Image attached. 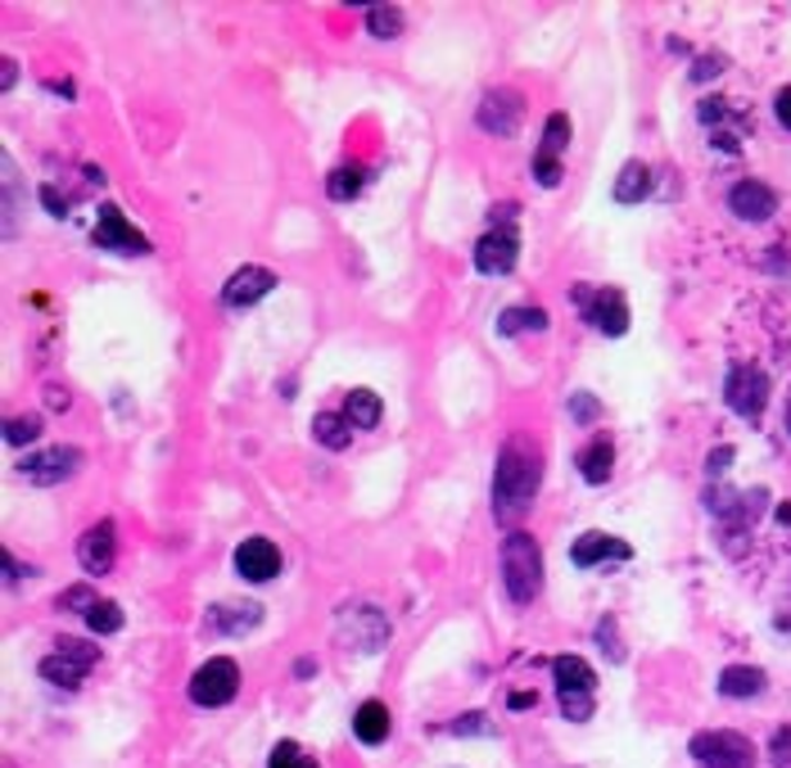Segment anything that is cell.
Here are the masks:
<instances>
[{
    "label": "cell",
    "mask_w": 791,
    "mask_h": 768,
    "mask_svg": "<svg viewBox=\"0 0 791 768\" xmlns=\"http://www.w3.org/2000/svg\"><path fill=\"white\" fill-rule=\"evenodd\" d=\"M41 203L50 208L54 218H63V213H69V199H59V190H54V186H41Z\"/></svg>",
    "instance_id": "obj_41"
},
{
    "label": "cell",
    "mask_w": 791,
    "mask_h": 768,
    "mask_svg": "<svg viewBox=\"0 0 791 768\" xmlns=\"http://www.w3.org/2000/svg\"><path fill=\"white\" fill-rule=\"evenodd\" d=\"M692 755L701 768H751L755 746L742 732H697Z\"/></svg>",
    "instance_id": "obj_5"
},
{
    "label": "cell",
    "mask_w": 791,
    "mask_h": 768,
    "mask_svg": "<svg viewBox=\"0 0 791 768\" xmlns=\"http://www.w3.org/2000/svg\"><path fill=\"white\" fill-rule=\"evenodd\" d=\"M336 628H340V638L358 651H380L389 642V619L376 606H349Z\"/></svg>",
    "instance_id": "obj_7"
},
{
    "label": "cell",
    "mask_w": 791,
    "mask_h": 768,
    "mask_svg": "<svg viewBox=\"0 0 791 768\" xmlns=\"http://www.w3.org/2000/svg\"><path fill=\"white\" fill-rule=\"evenodd\" d=\"M565 146H570V118H565V113H552V118L543 122V150H539V159H557V163H561Z\"/></svg>",
    "instance_id": "obj_28"
},
{
    "label": "cell",
    "mask_w": 791,
    "mask_h": 768,
    "mask_svg": "<svg viewBox=\"0 0 791 768\" xmlns=\"http://www.w3.org/2000/svg\"><path fill=\"white\" fill-rule=\"evenodd\" d=\"M719 691L733 696V701H751V696L764 691V669H751V665H729L719 674Z\"/></svg>",
    "instance_id": "obj_17"
},
{
    "label": "cell",
    "mask_w": 791,
    "mask_h": 768,
    "mask_svg": "<svg viewBox=\"0 0 791 768\" xmlns=\"http://www.w3.org/2000/svg\"><path fill=\"white\" fill-rule=\"evenodd\" d=\"M579 312L592 321V330L602 335H624L629 330V303L615 286H574Z\"/></svg>",
    "instance_id": "obj_4"
},
{
    "label": "cell",
    "mask_w": 791,
    "mask_h": 768,
    "mask_svg": "<svg viewBox=\"0 0 791 768\" xmlns=\"http://www.w3.org/2000/svg\"><path fill=\"white\" fill-rule=\"evenodd\" d=\"M598 411H602V402L592 398V393H570V416H574L579 426H592V421H598Z\"/></svg>",
    "instance_id": "obj_36"
},
{
    "label": "cell",
    "mask_w": 791,
    "mask_h": 768,
    "mask_svg": "<svg viewBox=\"0 0 791 768\" xmlns=\"http://www.w3.org/2000/svg\"><path fill=\"white\" fill-rule=\"evenodd\" d=\"M611 461H615V448H611V439L607 435H598L583 452H579V475L588 479V483H607L611 479Z\"/></svg>",
    "instance_id": "obj_19"
},
{
    "label": "cell",
    "mask_w": 791,
    "mask_h": 768,
    "mask_svg": "<svg viewBox=\"0 0 791 768\" xmlns=\"http://www.w3.org/2000/svg\"><path fill=\"white\" fill-rule=\"evenodd\" d=\"M552 678H557L561 691H592L598 687V674H592L579 656H557L552 660Z\"/></svg>",
    "instance_id": "obj_22"
},
{
    "label": "cell",
    "mask_w": 791,
    "mask_h": 768,
    "mask_svg": "<svg viewBox=\"0 0 791 768\" xmlns=\"http://www.w3.org/2000/svg\"><path fill=\"white\" fill-rule=\"evenodd\" d=\"M312 435L321 448H331V452H344L353 443V426H349V416H336V411H321L312 416Z\"/></svg>",
    "instance_id": "obj_21"
},
{
    "label": "cell",
    "mask_w": 791,
    "mask_h": 768,
    "mask_svg": "<svg viewBox=\"0 0 791 768\" xmlns=\"http://www.w3.org/2000/svg\"><path fill=\"white\" fill-rule=\"evenodd\" d=\"M561 715L574 724L592 719V691H561Z\"/></svg>",
    "instance_id": "obj_33"
},
{
    "label": "cell",
    "mask_w": 791,
    "mask_h": 768,
    "mask_svg": "<svg viewBox=\"0 0 791 768\" xmlns=\"http://www.w3.org/2000/svg\"><path fill=\"white\" fill-rule=\"evenodd\" d=\"M46 402H50L54 411H63V407H69V389H46Z\"/></svg>",
    "instance_id": "obj_47"
},
{
    "label": "cell",
    "mask_w": 791,
    "mask_h": 768,
    "mask_svg": "<svg viewBox=\"0 0 791 768\" xmlns=\"http://www.w3.org/2000/svg\"><path fill=\"white\" fill-rule=\"evenodd\" d=\"M524 330H548V312L543 308H507L498 317V335H524Z\"/></svg>",
    "instance_id": "obj_25"
},
{
    "label": "cell",
    "mask_w": 791,
    "mask_h": 768,
    "mask_svg": "<svg viewBox=\"0 0 791 768\" xmlns=\"http://www.w3.org/2000/svg\"><path fill=\"white\" fill-rule=\"evenodd\" d=\"M629 556H633V547L624 538H615V533H602V529L574 538V547H570V561L579 570H592V566H602V561H629Z\"/></svg>",
    "instance_id": "obj_12"
},
{
    "label": "cell",
    "mask_w": 791,
    "mask_h": 768,
    "mask_svg": "<svg viewBox=\"0 0 791 768\" xmlns=\"http://www.w3.org/2000/svg\"><path fill=\"white\" fill-rule=\"evenodd\" d=\"M268 768H317V764L303 755L299 741H281V746L272 750V764H268Z\"/></svg>",
    "instance_id": "obj_32"
},
{
    "label": "cell",
    "mask_w": 791,
    "mask_h": 768,
    "mask_svg": "<svg viewBox=\"0 0 791 768\" xmlns=\"http://www.w3.org/2000/svg\"><path fill=\"white\" fill-rule=\"evenodd\" d=\"M598 642H602V651L611 647V660H624V647H620V638H615V619H611V615L598 624Z\"/></svg>",
    "instance_id": "obj_37"
},
{
    "label": "cell",
    "mask_w": 791,
    "mask_h": 768,
    "mask_svg": "<svg viewBox=\"0 0 791 768\" xmlns=\"http://www.w3.org/2000/svg\"><path fill=\"white\" fill-rule=\"evenodd\" d=\"M96 245L100 249H109V253H122V258H141V253H150V240L131 227L127 218H122V208H100V222H96Z\"/></svg>",
    "instance_id": "obj_8"
},
{
    "label": "cell",
    "mask_w": 791,
    "mask_h": 768,
    "mask_svg": "<svg viewBox=\"0 0 791 768\" xmlns=\"http://www.w3.org/2000/svg\"><path fill=\"white\" fill-rule=\"evenodd\" d=\"M353 732L362 746H380L389 737V706L384 701H362L353 715Z\"/></svg>",
    "instance_id": "obj_18"
},
{
    "label": "cell",
    "mask_w": 791,
    "mask_h": 768,
    "mask_svg": "<svg viewBox=\"0 0 791 768\" xmlns=\"http://www.w3.org/2000/svg\"><path fill=\"white\" fill-rule=\"evenodd\" d=\"M54 651L69 656V660H78V665H87V669L100 660V647H91V642H82V638H63V642H54Z\"/></svg>",
    "instance_id": "obj_34"
},
{
    "label": "cell",
    "mask_w": 791,
    "mask_h": 768,
    "mask_svg": "<svg viewBox=\"0 0 791 768\" xmlns=\"http://www.w3.org/2000/svg\"><path fill=\"white\" fill-rule=\"evenodd\" d=\"M778 520H782V525H791V502H782V507H778Z\"/></svg>",
    "instance_id": "obj_49"
},
{
    "label": "cell",
    "mask_w": 791,
    "mask_h": 768,
    "mask_svg": "<svg viewBox=\"0 0 791 768\" xmlns=\"http://www.w3.org/2000/svg\"><path fill=\"white\" fill-rule=\"evenodd\" d=\"M773 113H778V122L791 131V87H782V91L773 96Z\"/></svg>",
    "instance_id": "obj_40"
},
{
    "label": "cell",
    "mask_w": 791,
    "mask_h": 768,
    "mask_svg": "<svg viewBox=\"0 0 791 768\" xmlns=\"http://www.w3.org/2000/svg\"><path fill=\"white\" fill-rule=\"evenodd\" d=\"M236 575L249 584H268L281 575V547L272 538H244L236 547Z\"/></svg>",
    "instance_id": "obj_9"
},
{
    "label": "cell",
    "mask_w": 791,
    "mask_h": 768,
    "mask_svg": "<svg viewBox=\"0 0 791 768\" xmlns=\"http://www.w3.org/2000/svg\"><path fill=\"white\" fill-rule=\"evenodd\" d=\"M362 186H367V172H362V168H336V172H331V181H326L331 199H340V203H344V199H353Z\"/></svg>",
    "instance_id": "obj_29"
},
{
    "label": "cell",
    "mask_w": 791,
    "mask_h": 768,
    "mask_svg": "<svg viewBox=\"0 0 791 768\" xmlns=\"http://www.w3.org/2000/svg\"><path fill=\"white\" fill-rule=\"evenodd\" d=\"M530 706H539L534 691H515V696H511V710H530Z\"/></svg>",
    "instance_id": "obj_45"
},
{
    "label": "cell",
    "mask_w": 791,
    "mask_h": 768,
    "mask_svg": "<svg viewBox=\"0 0 791 768\" xmlns=\"http://www.w3.org/2000/svg\"><path fill=\"white\" fill-rule=\"evenodd\" d=\"M258 619H262V606L244 601V606H218V610H209L204 628H213V634H244V628H253Z\"/></svg>",
    "instance_id": "obj_20"
},
{
    "label": "cell",
    "mask_w": 791,
    "mask_h": 768,
    "mask_svg": "<svg viewBox=\"0 0 791 768\" xmlns=\"http://www.w3.org/2000/svg\"><path fill=\"white\" fill-rule=\"evenodd\" d=\"M78 466H82V452H78V448H46V452L28 457L19 470H23V479H32V483L50 488V483L73 479V475H78Z\"/></svg>",
    "instance_id": "obj_10"
},
{
    "label": "cell",
    "mask_w": 791,
    "mask_h": 768,
    "mask_svg": "<svg viewBox=\"0 0 791 768\" xmlns=\"http://www.w3.org/2000/svg\"><path fill=\"white\" fill-rule=\"evenodd\" d=\"M480 719H484V715H467V724H452V732H489Z\"/></svg>",
    "instance_id": "obj_46"
},
{
    "label": "cell",
    "mask_w": 791,
    "mask_h": 768,
    "mask_svg": "<svg viewBox=\"0 0 791 768\" xmlns=\"http://www.w3.org/2000/svg\"><path fill=\"white\" fill-rule=\"evenodd\" d=\"M87 624L96 628V634L100 638H109V634H118V628H122V610H118V601H100L91 615H87Z\"/></svg>",
    "instance_id": "obj_30"
},
{
    "label": "cell",
    "mask_w": 791,
    "mask_h": 768,
    "mask_svg": "<svg viewBox=\"0 0 791 768\" xmlns=\"http://www.w3.org/2000/svg\"><path fill=\"white\" fill-rule=\"evenodd\" d=\"M82 674H87V665L69 660V656H59V651L41 660V678H46V682H54V687H78V682H82Z\"/></svg>",
    "instance_id": "obj_26"
},
{
    "label": "cell",
    "mask_w": 791,
    "mask_h": 768,
    "mask_svg": "<svg viewBox=\"0 0 791 768\" xmlns=\"http://www.w3.org/2000/svg\"><path fill=\"white\" fill-rule=\"evenodd\" d=\"M729 461H733V448H714L710 461H705V470H710V475H723V470H729Z\"/></svg>",
    "instance_id": "obj_42"
},
{
    "label": "cell",
    "mask_w": 791,
    "mask_h": 768,
    "mask_svg": "<svg viewBox=\"0 0 791 768\" xmlns=\"http://www.w3.org/2000/svg\"><path fill=\"white\" fill-rule=\"evenodd\" d=\"M37 435H41V416H14V421L6 426V443H10V448L32 443Z\"/></svg>",
    "instance_id": "obj_31"
},
{
    "label": "cell",
    "mask_w": 791,
    "mask_h": 768,
    "mask_svg": "<svg viewBox=\"0 0 791 768\" xmlns=\"http://www.w3.org/2000/svg\"><path fill=\"white\" fill-rule=\"evenodd\" d=\"M113 556H118V529H113V520H100V525H91L78 538V561H82L87 575H109L113 570Z\"/></svg>",
    "instance_id": "obj_11"
},
{
    "label": "cell",
    "mask_w": 791,
    "mask_h": 768,
    "mask_svg": "<svg viewBox=\"0 0 791 768\" xmlns=\"http://www.w3.org/2000/svg\"><path fill=\"white\" fill-rule=\"evenodd\" d=\"M236 691H240V665L231 656H213L190 678V701L204 706V710H218V706L236 701Z\"/></svg>",
    "instance_id": "obj_3"
},
{
    "label": "cell",
    "mask_w": 791,
    "mask_h": 768,
    "mask_svg": "<svg viewBox=\"0 0 791 768\" xmlns=\"http://www.w3.org/2000/svg\"><path fill=\"white\" fill-rule=\"evenodd\" d=\"M719 73H723V59H719V54H705V59H697V68H692L697 82H710V78H719Z\"/></svg>",
    "instance_id": "obj_39"
},
{
    "label": "cell",
    "mask_w": 791,
    "mask_h": 768,
    "mask_svg": "<svg viewBox=\"0 0 791 768\" xmlns=\"http://www.w3.org/2000/svg\"><path fill=\"white\" fill-rule=\"evenodd\" d=\"M729 208L742 218V222H769L778 213V195L764 186V181H738L729 190Z\"/></svg>",
    "instance_id": "obj_15"
},
{
    "label": "cell",
    "mask_w": 791,
    "mask_h": 768,
    "mask_svg": "<svg viewBox=\"0 0 791 768\" xmlns=\"http://www.w3.org/2000/svg\"><path fill=\"white\" fill-rule=\"evenodd\" d=\"M502 584L515 606H530L543 592V551L524 529H511L502 542Z\"/></svg>",
    "instance_id": "obj_2"
},
{
    "label": "cell",
    "mask_w": 791,
    "mask_h": 768,
    "mask_svg": "<svg viewBox=\"0 0 791 768\" xmlns=\"http://www.w3.org/2000/svg\"><path fill=\"white\" fill-rule=\"evenodd\" d=\"M524 118V100L515 91H489L484 104H480V127L489 136H511Z\"/></svg>",
    "instance_id": "obj_16"
},
{
    "label": "cell",
    "mask_w": 791,
    "mask_h": 768,
    "mask_svg": "<svg viewBox=\"0 0 791 768\" xmlns=\"http://www.w3.org/2000/svg\"><path fill=\"white\" fill-rule=\"evenodd\" d=\"M773 755H778V759H791V728H778V737H773Z\"/></svg>",
    "instance_id": "obj_44"
},
{
    "label": "cell",
    "mask_w": 791,
    "mask_h": 768,
    "mask_svg": "<svg viewBox=\"0 0 791 768\" xmlns=\"http://www.w3.org/2000/svg\"><path fill=\"white\" fill-rule=\"evenodd\" d=\"M96 606H100V597H96L87 584H78V588H69V592L59 597V610H82V615H91Z\"/></svg>",
    "instance_id": "obj_35"
},
{
    "label": "cell",
    "mask_w": 791,
    "mask_h": 768,
    "mask_svg": "<svg viewBox=\"0 0 791 768\" xmlns=\"http://www.w3.org/2000/svg\"><path fill=\"white\" fill-rule=\"evenodd\" d=\"M0 82H6V91L19 82V73H14V59H6V73H0Z\"/></svg>",
    "instance_id": "obj_48"
},
{
    "label": "cell",
    "mask_w": 791,
    "mask_h": 768,
    "mask_svg": "<svg viewBox=\"0 0 791 768\" xmlns=\"http://www.w3.org/2000/svg\"><path fill=\"white\" fill-rule=\"evenodd\" d=\"M729 113V100H701V122H719Z\"/></svg>",
    "instance_id": "obj_43"
},
{
    "label": "cell",
    "mask_w": 791,
    "mask_h": 768,
    "mask_svg": "<svg viewBox=\"0 0 791 768\" xmlns=\"http://www.w3.org/2000/svg\"><path fill=\"white\" fill-rule=\"evenodd\" d=\"M723 402H729L742 421H760L769 407V376L760 367H733L729 385H723Z\"/></svg>",
    "instance_id": "obj_6"
},
{
    "label": "cell",
    "mask_w": 791,
    "mask_h": 768,
    "mask_svg": "<svg viewBox=\"0 0 791 768\" xmlns=\"http://www.w3.org/2000/svg\"><path fill=\"white\" fill-rule=\"evenodd\" d=\"M344 416H349L353 430H376L380 416H384V407H380V398H376L371 389H353L349 402H344Z\"/></svg>",
    "instance_id": "obj_24"
},
{
    "label": "cell",
    "mask_w": 791,
    "mask_h": 768,
    "mask_svg": "<svg viewBox=\"0 0 791 768\" xmlns=\"http://www.w3.org/2000/svg\"><path fill=\"white\" fill-rule=\"evenodd\" d=\"M539 479H543V466H539V452L530 443L511 439L502 452H498V470H493V516L502 525H515L524 511H530L534 493H539Z\"/></svg>",
    "instance_id": "obj_1"
},
{
    "label": "cell",
    "mask_w": 791,
    "mask_h": 768,
    "mask_svg": "<svg viewBox=\"0 0 791 768\" xmlns=\"http://www.w3.org/2000/svg\"><path fill=\"white\" fill-rule=\"evenodd\" d=\"M534 177H539V186H548V190H552V186L561 181V163H557V159H539V154H534Z\"/></svg>",
    "instance_id": "obj_38"
},
{
    "label": "cell",
    "mask_w": 791,
    "mask_h": 768,
    "mask_svg": "<svg viewBox=\"0 0 791 768\" xmlns=\"http://www.w3.org/2000/svg\"><path fill=\"white\" fill-rule=\"evenodd\" d=\"M272 290H277V276L268 267H240L227 281V290H222V303L227 308H253L258 299H268Z\"/></svg>",
    "instance_id": "obj_14"
},
{
    "label": "cell",
    "mask_w": 791,
    "mask_h": 768,
    "mask_svg": "<svg viewBox=\"0 0 791 768\" xmlns=\"http://www.w3.org/2000/svg\"><path fill=\"white\" fill-rule=\"evenodd\" d=\"M787 435H791V407H787Z\"/></svg>",
    "instance_id": "obj_50"
},
{
    "label": "cell",
    "mask_w": 791,
    "mask_h": 768,
    "mask_svg": "<svg viewBox=\"0 0 791 768\" xmlns=\"http://www.w3.org/2000/svg\"><path fill=\"white\" fill-rule=\"evenodd\" d=\"M367 32L380 37V41H393L403 32V10L399 6H371L367 10Z\"/></svg>",
    "instance_id": "obj_27"
},
{
    "label": "cell",
    "mask_w": 791,
    "mask_h": 768,
    "mask_svg": "<svg viewBox=\"0 0 791 768\" xmlns=\"http://www.w3.org/2000/svg\"><path fill=\"white\" fill-rule=\"evenodd\" d=\"M647 195H651V168L638 163V159L624 163L620 177H615V199H620V203H642Z\"/></svg>",
    "instance_id": "obj_23"
},
{
    "label": "cell",
    "mask_w": 791,
    "mask_h": 768,
    "mask_svg": "<svg viewBox=\"0 0 791 768\" xmlns=\"http://www.w3.org/2000/svg\"><path fill=\"white\" fill-rule=\"evenodd\" d=\"M515 258H520V236H515L511 227H493V231L475 245V267H480L484 276H507V271L515 267Z\"/></svg>",
    "instance_id": "obj_13"
}]
</instances>
